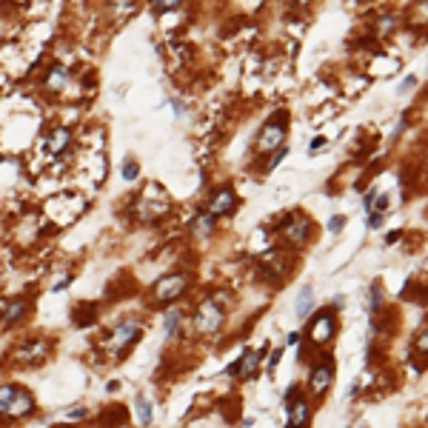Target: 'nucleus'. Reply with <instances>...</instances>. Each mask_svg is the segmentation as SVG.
<instances>
[{
  "label": "nucleus",
  "mask_w": 428,
  "mask_h": 428,
  "mask_svg": "<svg viewBox=\"0 0 428 428\" xmlns=\"http://www.w3.org/2000/svg\"><path fill=\"white\" fill-rule=\"evenodd\" d=\"M277 234H280V240H283L285 249L297 251V249L308 246V240H312L314 223H312V217H308V214H303V211H289V214L283 217V223L277 226Z\"/></svg>",
  "instance_id": "1"
},
{
  "label": "nucleus",
  "mask_w": 428,
  "mask_h": 428,
  "mask_svg": "<svg viewBox=\"0 0 428 428\" xmlns=\"http://www.w3.org/2000/svg\"><path fill=\"white\" fill-rule=\"evenodd\" d=\"M226 326V305H220L214 297H206L195 305V314H192V328L195 335L200 337H211Z\"/></svg>",
  "instance_id": "2"
},
{
  "label": "nucleus",
  "mask_w": 428,
  "mask_h": 428,
  "mask_svg": "<svg viewBox=\"0 0 428 428\" xmlns=\"http://www.w3.org/2000/svg\"><path fill=\"white\" fill-rule=\"evenodd\" d=\"M140 335H143V323L137 317H123L109 331V337L103 340V351L112 354V357H123L126 348H132L140 340Z\"/></svg>",
  "instance_id": "3"
},
{
  "label": "nucleus",
  "mask_w": 428,
  "mask_h": 428,
  "mask_svg": "<svg viewBox=\"0 0 428 428\" xmlns=\"http://www.w3.org/2000/svg\"><path fill=\"white\" fill-rule=\"evenodd\" d=\"M285 134H289V114L277 112L263 123V129H260V134L254 140V149L260 154H274L277 149L285 146Z\"/></svg>",
  "instance_id": "4"
},
{
  "label": "nucleus",
  "mask_w": 428,
  "mask_h": 428,
  "mask_svg": "<svg viewBox=\"0 0 428 428\" xmlns=\"http://www.w3.org/2000/svg\"><path fill=\"white\" fill-rule=\"evenodd\" d=\"M335 357H331L328 351H323L317 360L308 366V377H305V383H308V394H312L314 400H323L331 389V383H335Z\"/></svg>",
  "instance_id": "5"
},
{
  "label": "nucleus",
  "mask_w": 428,
  "mask_h": 428,
  "mask_svg": "<svg viewBox=\"0 0 428 428\" xmlns=\"http://www.w3.org/2000/svg\"><path fill=\"white\" fill-rule=\"evenodd\" d=\"M285 428H308L312 425V400L303 394L297 386L285 389Z\"/></svg>",
  "instance_id": "6"
},
{
  "label": "nucleus",
  "mask_w": 428,
  "mask_h": 428,
  "mask_svg": "<svg viewBox=\"0 0 428 428\" xmlns=\"http://www.w3.org/2000/svg\"><path fill=\"white\" fill-rule=\"evenodd\" d=\"M188 289V277L183 271H169V274H163L157 283H154V303H177Z\"/></svg>",
  "instance_id": "7"
},
{
  "label": "nucleus",
  "mask_w": 428,
  "mask_h": 428,
  "mask_svg": "<svg viewBox=\"0 0 428 428\" xmlns=\"http://www.w3.org/2000/svg\"><path fill=\"white\" fill-rule=\"evenodd\" d=\"M260 269L266 271L269 280H274V285H280L285 277L294 271V257L289 251H280V249H271L260 257Z\"/></svg>",
  "instance_id": "8"
},
{
  "label": "nucleus",
  "mask_w": 428,
  "mask_h": 428,
  "mask_svg": "<svg viewBox=\"0 0 428 428\" xmlns=\"http://www.w3.org/2000/svg\"><path fill=\"white\" fill-rule=\"evenodd\" d=\"M305 337L308 343L314 346H328L331 340L337 337V320H335V312H320L308 320L305 326Z\"/></svg>",
  "instance_id": "9"
},
{
  "label": "nucleus",
  "mask_w": 428,
  "mask_h": 428,
  "mask_svg": "<svg viewBox=\"0 0 428 428\" xmlns=\"http://www.w3.org/2000/svg\"><path fill=\"white\" fill-rule=\"evenodd\" d=\"M49 340H43V337H32V340H23L12 348V360L17 366H37L43 363L46 357H49Z\"/></svg>",
  "instance_id": "10"
},
{
  "label": "nucleus",
  "mask_w": 428,
  "mask_h": 428,
  "mask_svg": "<svg viewBox=\"0 0 428 428\" xmlns=\"http://www.w3.org/2000/svg\"><path fill=\"white\" fill-rule=\"evenodd\" d=\"M266 351H269V346H263V348H249V351L240 357V360H237V363L229 368V374L240 377V380H254L257 371H260V363H263V357H266Z\"/></svg>",
  "instance_id": "11"
},
{
  "label": "nucleus",
  "mask_w": 428,
  "mask_h": 428,
  "mask_svg": "<svg viewBox=\"0 0 428 428\" xmlns=\"http://www.w3.org/2000/svg\"><path fill=\"white\" fill-rule=\"evenodd\" d=\"M237 208V195H234V188H217L211 197H208V206L206 211L214 214V217H229V214Z\"/></svg>",
  "instance_id": "12"
},
{
  "label": "nucleus",
  "mask_w": 428,
  "mask_h": 428,
  "mask_svg": "<svg viewBox=\"0 0 428 428\" xmlns=\"http://www.w3.org/2000/svg\"><path fill=\"white\" fill-rule=\"evenodd\" d=\"M214 229H217V217L208 211H197L195 220L188 223V234H192L195 240H208V237L214 234Z\"/></svg>",
  "instance_id": "13"
},
{
  "label": "nucleus",
  "mask_w": 428,
  "mask_h": 428,
  "mask_svg": "<svg viewBox=\"0 0 428 428\" xmlns=\"http://www.w3.org/2000/svg\"><path fill=\"white\" fill-rule=\"evenodd\" d=\"M69 83H71V75H69V69H63V66H52L49 71H46V78H43V89L52 91V94H60Z\"/></svg>",
  "instance_id": "14"
},
{
  "label": "nucleus",
  "mask_w": 428,
  "mask_h": 428,
  "mask_svg": "<svg viewBox=\"0 0 428 428\" xmlns=\"http://www.w3.org/2000/svg\"><path fill=\"white\" fill-rule=\"evenodd\" d=\"M69 143H71V132L66 126H57L49 132V137H46V149H49L52 154H63L69 149Z\"/></svg>",
  "instance_id": "15"
},
{
  "label": "nucleus",
  "mask_w": 428,
  "mask_h": 428,
  "mask_svg": "<svg viewBox=\"0 0 428 428\" xmlns=\"http://www.w3.org/2000/svg\"><path fill=\"white\" fill-rule=\"evenodd\" d=\"M312 312H314V289L312 285H303V289L297 292V300H294V314L300 320H305Z\"/></svg>",
  "instance_id": "16"
},
{
  "label": "nucleus",
  "mask_w": 428,
  "mask_h": 428,
  "mask_svg": "<svg viewBox=\"0 0 428 428\" xmlns=\"http://www.w3.org/2000/svg\"><path fill=\"white\" fill-rule=\"evenodd\" d=\"M180 323H183V317H180L177 308H166L163 312V335H166V340H177L180 337Z\"/></svg>",
  "instance_id": "17"
},
{
  "label": "nucleus",
  "mask_w": 428,
  "mask_h": 428,
  "mask_svg": "<svg viewBox=\"0 0 428 428\" xmlns=\"http://www.w3.org/2000/svg\"><path fill=\"white\" fill-rule=\"evenodd\" d=\"M26 312H29V303L23 300V297H17V300L6 303V314H3V323H6V326H15V323H20L23 317H26Z\"/></svg>",
  "instance_id": "18"
},
{
  "label": "nucleus",
  "mask_w": 428,
  "mask_h": 428,
  "mask_svg": "<svg viewBox=\"0 0 428 428\" xmlns=\"http://www.w3.org/2000/svg\"><path fill=\"white\" fill-rule=\"evenodd\" d=\"M134 411H137V417H140V422H143V425H149V422H152V417H154L149 397H143V394H137V397H134Z\"/></svg>",
  "instance_id": "19"
},
{
  "label": "nucleus",
  "mask_w": 428,
  "mask_h": 428,
  "mask_svg": "<svg viewBox=\"0 0 428 428\" xmlns=\"http://www.w3.org/2000/svg\"><path fill=\"white\" fill-rule=\"evenodd\" d=\"M411 348H414V354H420V357H425V360H428V323H422V326L417 328Z\"/></svg>",
  "instance_id": "20"
},
{
  "label": "nucleus",
  "mask_w": 428,
  "mask_h": 428,
  "mask_svg": "<svg viewBox=\"0 0 428 428\" xmlns=\"http://www.w3.org/2000/svg\"><path fill=\"white\" fill-rule=\"evenodd\" d=\"M368 312H371V317H377L380 312H383V289H380V283H374L371 292H368Z\"/></svg>",
  "instance_id": "21"
},
{
  "label": "nucleus",
  "mask_w": 428,
  "mask_h": 428,
  "mask_svg": "<svg viewBox=\"0 0 428 428\" xmlns=\"http://www.w3.org/2000/svg\"><path fill=\"white\" fill-rule=\"evenodd\" d=\"M183 6V0H152V9L157 15H166V12H177Z\"/></svg>",
  "instance_id": "22"
},
{
  "label": "nucleus",
  "mask_w": 428,
  "mask_h": 428,
  "mask_svg": "<svg viewBox=\"0 0 428 428\" xmlns=\"http://www.w3.org/2000/svg\"><path fill=\"white\" fill-rule=\"evenodd\" d=\"M346 223H348V220H346V214H331L326 226H328V231H331V234H340V231L346 229Z\"/></svg>",
  "instance_id": "23"
},
{
  "label": "nucleus",
  "mask_w": 428,
  "mask_h": 428,
  "mask_svg": "<svg viewBox=\"0 0 428 428\" xmlns=\"http://www.w3.org/2000/svg\"><path fill=\"white\" fill-rule=\"evenodd\" d=\"M383 220H386V211H368L366 217V226L374 231V229H383Z\"/></svg>",
  "instance_id": "24"
},
{
  "label": "nucleus",
  "mask_w": 428,
  "mask_h": 428,
  "mask_svg": "<svg viewBox=\"0 0 428 428\" xmlns=\"http://www.w3.org/2000/svg\"><path fill=\"white\" fill-rule=\"evenodd\" d=\"M326 146H328V137L317 134V137H312V143H308V154H317V152H323Z\"/></svg>",
  "instance_id": "25"
},
{
  "label": "nucleus",
  "mask_w": 428,
  "mask_h": 428,
  "mask_svg": "<svg viewBox=\"0 0 428 428\" xmlns=\"http://www.w3.org/2000/svg\"><path fill=\"white\" fill-rule=\"evenodd\" d=\"M137 175H140L137 160H126V163H123V177H126V180H137Z\"/></svg>",
  "instance_id": "26"
},
{
  "label": "nucleus",
  "mask_w": 428,
  "mask_h": 428,
  "mask_svg": "<svg viewBox=\"0 0 428 428\" xmlns=\"http://www.w3.org/2000/svg\"><path fill=\"white\" fill-rule=\"evenodd\" d=\"M86 417H89V411H86L83 406H71V409H66V420H71V422L86 420Z\"/></svg>",
  "instance_id": "27"
},
{
  "label": "nucleus",
  "mask_w": 428,
  "mask_h": 428,
  "mask_svg": "<svg viewBox=\"0 0 428 428\" xmlns=\"http://www.w3.org/2000/svg\"><path fill=\"white\" fill-rule=\"evenodd\" d=\"M283 351H285V348H280V346H277V348H271L269 366H266V368H269V374H274V371H277V366H280V360H283Z\"/></svg>",
  "instance_id": "28"
},
{
  "label": "nucleus",
  "mask_w": 428,
  "mask_h": 428,
  "mask_svg": "<svg viewBox=\"0 0 428 428\" xmlns=\"http://www.w3.org/2000/svg\"><path fill=\"white\" fill-rule=\"evenodd\" d=\"M391 29H394V17H391V15H386V17L377 20V35H389Z\"/></svg>",
  "instance_id": "29"
},
{
  "label": "nucleus",
  "mask_w": 428,
  "mask_h": 428,
  "mask_svg": "<svg viewBox=\"0 0 428 428\" xmlns=\"http://www.w3.org/2000/svg\"><path fill=\"white\" fill-rule=\"evenodd\" d=\"M285 154H289V149H285V146H283V149H277V152L271 154V160H269V166H266V169H269V172H271V169H277V166L285 160Z\"/></svg>",
  "instance_id": "30"
},
{
  "label": "nucleus",
  "mask_w": 428,
  "mask_h": 428,
  "mask_svg": "<svg viewBox=\"0 0 428 428\" xmlns=\"http://www.w3.org/2000/svg\"><path fill=\"white\" fill-rule=\"evenodd\" d=\"M386 208H389V195H386V192H377L374 208H371V211H386Z\"/></svg>",
  "instance_id": "31"
},
{
  "label": "nucleus",
  "mask_w": 428,
  "mask_h": 428,
  "mask_svg": "<svg viewBox=\"0 0 428 428\" xmlns=\"http://www.w3.org/2000/svg\"><path fill=\"white\" fill-rule=\"evenodd\" d=\"M414 86H417V78H414V75H409L406 80H400V86H397V91H400V94H406V91H411Z\"/></svg>",
  "instance_id": "32"
},
{
  "label": "nucleus",
  "mask_w": 428,
  "mask_h": 428,
  "mask_svg": "<svg viewBox=\"0 0 428 428\" xmlns=\"http://www.w3.org/2000/svg\"><path fill=\"white\" fill-rule=\"evenodd\" d=\"M374 197H377V188H371V192L363 195V208H366V214L374 208Z\"/></svg>",
  "instance_id": "33"
},
{
  "label": "nucleus",
  "mask_w": 428,
  "mask_h": 428,
  "mask_svg": "<svg viewBox=\"0 0 428 428\" xmlns=\"http://www.w3.org/2000/svg\"><path fill=\"white\" fill-rule=\"evenodd\" d=\"M400 237H402V231H400V229L389 231V234H386V246H397V243H400Z\"/></svg>",
  "instance_id": "34"
},
{
  "label": "nucleus",
  "mask_w": 428,
  "mask_h": 428,
  "mask_svg": "<svg viewBox=\"0 0 428 428\" xmlns=\"http://www.w3.org/2000/svg\"><path fill=\"white\" fill-rule=\"evenodd\" d=\"M303 340V331H289V337H285V346H300Z\"/></svg>",
  "instance_id": "35"
},
{
  "label": "nucleus",
  "mask_w": 428,
  "mask_h": 428,
  "mask_svg": "<svg viewBox=\"0 0 428 428\" xmlns=\"http://www.w3.org/2000/svg\"><path fill=\"white\" fill-rule=\"evenodd\" d=\"M69 283H71V274H66V277H63L60 283H55V285H52V292L57 294V292H63V289H69Z\"/></svg>",
  "instance_id": "36"
},
{
  "label": "nucleus",
  "mask_w": 428,
  "mask_h": 428,
  "mask_svg": "<svg viewBox=\"0 0 428 428\" xmlns=\"http://www.w3.org/2000/svg\"><path fill=\"white\" fill-rule=\"evenodd\" d=\"M343 303H346V297H343V294H340V297H335V308H337V312L343 308Z\"/></svg>",
  "instance_id": "37"
},
{
  "label": "nucleus",
  "mask_w": 428,
  "mask_h": 428,
  "mask_svg": "<svg viewBox=\"0 0 428 428\" xmlns=\"http://www.w3.org/2000/svg\"><path fill=\"white\" fill-rule=\"evenodd\" d=\"M3 314H6V303L0 300V320H3Z\"/></svg>",
  "instance_id": "38"
},
{
  "label": "nucleus",
  "mask_w": 428,
  "mask_h": 428,
  "mask_svg": "<svg viewBox=\"0 0 428 428\" xmlns=\"http://www.w3.org/2000/svg\"><path fill=\"white\" fill-rule=\"evenodd\" d=\"M425 166H428V149H425Z\"/></svg>",
  "instance_id": "39"
},
{
  "label": "nucleus",
  "mask_w": 428,
  "mask_h": 428,
  "mask_svg": "<svg viewBox=\"0 0 428 428\" xmlns=\"http://www.w3.org/2000/svg\"><path fill=\"white\" fill-rule=\"evenodd\" d=\"M348 428H351V425H348Z\"/></svg>",
  "instance_id": "40"
}]
</instances>
